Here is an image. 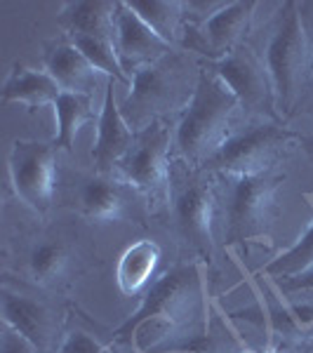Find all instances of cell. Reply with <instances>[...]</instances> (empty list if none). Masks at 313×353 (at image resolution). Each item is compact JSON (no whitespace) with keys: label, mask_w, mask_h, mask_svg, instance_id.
<instances>
[{"label":"cell","mask_w":313,"mask_h":353,"mask_svg":"<svg viewBox=\"0 0 313 353\" xmlns=\"http://www.w3.org/2000/svg\"><path fill=\"white\" fill-rule=\"evenodd\" d=\"M245 353H254V351H245Z\"/></svg>","instance_id":"d6a6232c"},{"label":"cell","mask_w":313,"mask_h":353,"mask_svg":"<svg viewBox=\"0 0 313 353\" xmlns=\"http://www.w3.org/2000/svg\"><path fill=\"white\" fill-rule=\"evenodd\" d=\"M226 5H229L226 0H184V21L193 26H205Z\"/></svg>","instance_id":"d4e9b609"},{"label":"cell","mask_w":313,"mask_h":353,"mask_svg":"<svg viewBox=\"0 0 313 353\" xmlns=\"http://www.w3.org/2000/svg\"><path fill=\"white\" fill-rule=\"evenodd\" d=\"M191 61L181 52H170L163 59L132 73V85L121 111L134 132L163 123L165 116L184 113L196 88H191ZM198 85V83H196Z\"/></svg>","instance_id":"277c9868"},{"label":"cell","mask_w":313,"mask_h":353,"mask_svg":"<svg viewBox=\"0 0 313 353\" xmlns=\"http://www.w3.org/2000/svg\"><path fill=\"white\" fill-rule=\"evenodd\" d=\"M3 323L24 334L41 353L52 351L59 337V321L52 309L26 294L10 292L8 288L3 290Z\"/></svg>","instance_id":"4fadbf2b"},{"label":"cell","mask_w":313,"mask_h":353,"mask_svg":"<svg viewBox=\"0 0 313 353\" xmlns=\"http://www.w3.org/2000/svg\"><path fill=\"white\" fill-rule=\"evenodd\" d=\"M158 264H161V248L153 241H139L130 245L118 261V288L123 294L132 297L141 292L153 281Z\"/></svg>","instance_id":"d6986e66"},{"label":"cell","mask_w":313,"mask_h":353,"mask_svg":"<svg viewBox=\"0 0 313 353\" xmlns=\"http://www.w3.org/2000/svg\"><path fill=\"white\" fill-rule=\"evenodd\" d=\"M254 10H257V3H252V0H248V3L245 0H231L221 12H217L203 26L210 48L217 54V59L243 48V41L252 28Z\"/></svg>","instance_id":"9a60e30c"},{"label":"cell","mask_w":313,"mask_h":353,"mask_svg":"<svg viewBox=\"0 0 313 353\" xmlns=\"http://www.w3.org/2000/svg\"><path fill=\"white\" fill-rule=\"evenodd\" d=\"M54 118H57L54 146L64 151H73L78 130H81L85 123L94 121L92 94L61 92V97L54 104Z\"/></svg>","instance_id":"44dd1931"},{"label":"cell","mask_w":313,"mask_h":353,"mask_svg":"<svg viewBox=\"0 0 313 353\" xmlns=\"http://www.w3.org/2000/svg\"><path fill=\"white\" fill-rule=\"evenodd\" d=\"M297 134L278 123H254L243 132H236L226 144L203 165L205 170L219 172L229 179L250 174L276 172V165L287 156Z\"/></svg>","instance_id":"5b68a950"},{"label":"cell","mask_w":313,"mask_h":353,"mask_svg":"<svg viewBox=\"0 0 313 353\" xmlns=\"http://www.w3.org/2000/svg\"><path fill=\"white\" fill-rule=\"evenodd\" d=\"M149 327V337L137 341L139 351H184L208 332L203 278L196 264L179 266L158 278L144 294V301L134 318H130L116 332V339H132L134 332Z\"/></svg>","instance_id":"6da1fadb"},{"label":"cell","mask_w":313,"mask_h":353,"mask_svg":"<svg viewBox=\"0 0 313 353\" xmlns=\"http://www.w3.org/2000/svg\"><path fill=\"white\" fill-rule=\"evenodd\" d=\"M208 66L229 85L231 92L241 101V106L278 116L266 64L257 59L248 48H238L217 61H208Z\"/></svg>","instance_id":"9c48e42d"},{"label":"cell","mask_w":313,"mask_h":353,"mask_svg":"<svg viewBox=\"0 0 313 353\" xmlns=\"http://www.w3.org/2000/svg\"><path fill=\"white\" fill-rule=\"evenodd\" d=\"M0 353H41L28 341L24 334H19L14 327L3 323V334H0Z\"/></svg>","instance_id":"4316f807"},{"label":"cell","mask_w":313,"mask_h":353,"mask_svg":"<svg viewBox=\"0 0 313 353\" xmlns=\"http://www.w3.org/2000/svg\"><path fill=\"white\" fill-rule=\"evenodd\" d=\"M113 38H116L121 64L130 78L134 71L172 52V45L165 43L134 10H130L125 0H118L116 5V36Z\"/></svg>","instance_id":"8fae6325"},{"label":"cell","mask_w":313,"mask_h":353,"mask_svg":"<svg viewBox=\"0 0 313 353\" xmlns=\"http://www.w3.org/2000/svg\"><path fill=\"white\" fill-rule=\"evenodd\" d=\"M285 176L278 172L250 174L231 179L226 205V238L229 243L254 241L266 236L278 212V191Z\"/></svg>","instance_id":"8992f818"},{"label":"cell","mask_w":313,"mask_h":353,"mask_svg":"<svg viewBox=\"0 0 313 353\" xmlns=\"http://www.w3.org/2000/svg\"><path fill=\"white\" fill-rule=\"evenodd\" d=\"M301 19H304V28H306V36H309L311 43V54H313V3H301Z\"/></svg>","instance_id":"f1b7e54d"},{"label":"cell","mask_w":313,"mask_h":353,"mask_svg":"<svg viewBox=\"0 0 313 353\" xmlns=\"http://www.w3.org/2000/svg\"><path fill=\"white\" fill-rule=\"evenodd\" d=\"M311 269H313V224L292 248L285 250L283 254H278L273 261H269L264 266V273L278 278V281H287V278L301 276V273Z\"/></svg>","instance_id":"cb8c5ba5"},{"label":"cell","mask_w":313,"mask_h":353,"mask_svg":"<svg viewBox=\"0 0 313 353\" xmlns=\"http://www.w3.org/2000/svg\"><path fill=\"white\" fill-rule=\"evenodd\" d=\"M130 10H134L165 43H179L184 28V0H125Z\"/></svg>","instance_id":"7402d4cb"},{"label":"cell","mask_w":313,"mask_h":353,"mask_svg":"<svg viewBox=\"0 0 313 353\" xmlns=\"http://www.w3.org/2000/svg\"><path fill=\"white\" fill-rule=\"evenodd\" d=\"M68 266H71V252L59 238H45L33 245L28 254V276L41 288H52L64 281Z\"/></svg>","instance_id":"ffe728a7"},{"label":"cell","mask_w":313,"mask_h":353,"mask_svg":"<svg viewBox=\"0 0 313 353\" xmlns=\"http://www.w3.org/2000/svg\"><path fill=\"white\" fill-rule=\"evenodd\" d=\"M264 353H281V351H276V349H269V351H264Z\"/></svg>","instance_id":"1f68e13d"},{"label":"cell","mask_w":313,"mask_h":353,"mask_svg":"<svg viewBox=\"0 0 313 353\" xmlns=\"http://www.w3.org/2000/svg\"><path fill=\"white\" fill-rule=\"evenodd\" d=\"M66 38L76 45L85 57H88V61L97 68V71H101L109 81L121 83L130 90L132 78L125 73V68L121 64L116 41H111V38H99V36H66Z\"/></svg>","instance_id":"603a6c76"},{"label":"cell","mask_w":313,"mask_h":353,"mask_svg":"<svg viewBox=\"0 0 313 353\" xmlns=\"http://www.w3.org/2000/svg\"><path fill=\"white\" fill-rule=\"evenodd\" d=\"M116 81H109V88L104 90V104L99 111V123H97V141L92 149V161L97 172L101 176H109L118 172L121 163L132 151L137 132L125 121L121 106L116 101V92H113Z\"/></svg>","instance_id":"7c38bea8"},{"label":"cell","mask_w":313,"mask_h":353,"mask_svg":"<svg viewBox=\"0 0 313 353\" xmlns=\"http://www.w3.org/2000/svg\"><path fill=\"white\" fill-rule=\"evenodd\" d=\"M10 181L33 212L45 214L52 208L57 189V146L17 139L10 151Z\"/></svg>","instance_id":"52a82bcc"},{"label":"cell","mask_w":313,"mask_h":353,"mask_svg":"<svg viewBox=\"0 0 313 353\" xmlns=\"http://www.w3.org/2000/svg\"><path fill=\"white\" fill-rule=\"evenodd\" d=\"M116 5L106 0H76L66 3L59 21L66 28V36H99L116 41Z\"/></svg>","instance_id":"e0dca14e"},{"label":"cell","mask_w":313,"mask_h":353,"mask_svg":"<svg viewBox=\"0 0 313 353\" xmlns=\"http://www.w3.org/2000/svg\"><path fill=\"white\" fill-rule=\"evenodd\" d=\"M283 290H285L287 294H292V292H313V269L301 273V276H294V278L283 281Z\"/></svg>","instance_id":"83f0119b"},{"label":"cell","mask_w":313,"mask_h":353,"mask_svg":"<svg viewBox=\"0 0 313 353\" xmlns=\"http://www.w3.org/2000/svg\"><path fill=\"white\" fill-rule=\"evenodd\" d=\"M306 346H309V351L313 353V332H311V337H309V341H306Z\"/></svg>","instance_id":"4dcf8cb0"},{"label":"cell","mask_w":313,"mask_h":353,"mask_svg":"<svg viewBox=\"0 0 313 353\" xmlns=\"http://www.w3.org/2000/svg\"><path fill=\"white\" fill-rule=\"evenodd\" d=\"M78 205H81L83 217H88L90 221H121L128 214L123 186L101 174L83 181Z\"/></svg>","instance_id":"ac0fdd59"},{"label":"cell","mask_w":313,"mask_h":353,"mask_svg":"<svg viewBox=\"0 0 313 353\" xmlns=\"http://www.w3.org/2000/svg\"><path fill=\"white\" fill-rule=\"evenodd\" d=\"M59 353H111L99 339L85 330H73L59 344Z\"/></svg>","instance_id":"484cf974"},{"label":"cell","mask_w":313,"mask_h":353,"mask_svg":"<svg viewBox=\"0 0 313 353\" xmlns=\"http://www.w3.org/2000/svg\"><path fill=\"white\" fill-rule=\"evenodd\" d=\"M45 71L54 78L61 92L92 94L99 81L109 83V78L101 71H97L88 61V57L68 38L48 48V52H45Z\"/></svg>","instance_id":"5bb4252c"},{"label":"cell","mask_w":313,"mask_h":353,"mask_svg":"<svg viewBox=\"0 0 313 353\" xmlns=\"http://www.w3.org/2000/svg\"><path fill=\"white\" fill-rule=\"evenodd\" d=\"M297 141L304 146V151L309 153V158L313 161V137H306V134H297Z\"/></svg>","instance_id":"f546056e"},{"label":"cell","mask_w":313,"mask_h":353,"mask_svg":"<svg viewBox=\"0 0 313 353\" xmlns=\"http://www.w3.org/2000/svg\"><path fill=\"white\" fill-rule=\"evenodd\" d=\"M172 208L181 236L201 252H212L214 210H217L212 186L198 176H186L184 181H179V186H174Z\"/></svg>","instance_id":"30bf717a"},{"label":"cell","mask_w":313,"mask_h":353,"mask_svg":"<svg viewBox=\"0 0 313 353\" xmlns=\"http://www.w3.org/2000/svg\"><path fill=\"white\" fill-rule=\"evenodd\" d=\"M61 97V88L48 71L17 64L5 81L3 88V101L5 104H24L26 109H45V106L57 104Z\"/></svg>","instance_id":"2e32d148"},{"label":"cell","mask_w":313,"mask_h":353,"mask_svg":"<svg viewBox=\"0 0 313 353\" xmlns=\"http://www.w3.org/2000/svg\"><path fill=\"white\" fill-rule=\"evenodd\" d=\"M238 109V97L205 64L198 76L196 92L174 130V146L179 156L189 165L203 168L231 137V123Z\"/></svg>","instance_id":"7a4b0ae2"},{"label":"cell","mask_w":313,"mask_h":353,"mask_svg":"<svg viewBox=\"0 0 313 353\" xmlns=\"http://www.w3.org/2000/svg\"><path fill=\"white\" fill-rule=\"evenodd\" d=\"M170 141H172V134L165 123H153L151 128L137 132L132 151L118 168V179L123 184L134 186L137 191L156 196L172 174Z\"/></svg>","instance_id":"ba28073f"},{"label":"cell","mask_w":313,"mask_h":353,"mask_svg":"<svg viewBox=\"0 0 313 353\" xmlns=\"http://www.w3.org/2000/svg\"><path fill=\"white\" fill-rule=\"evenodd\" d=\"M266 71L271 78L278 118L287 121L313 92V54L299 3L290 0L281 8L266 48Z\"/></svg>","instance_id":"3957f363"}]
</instances>
